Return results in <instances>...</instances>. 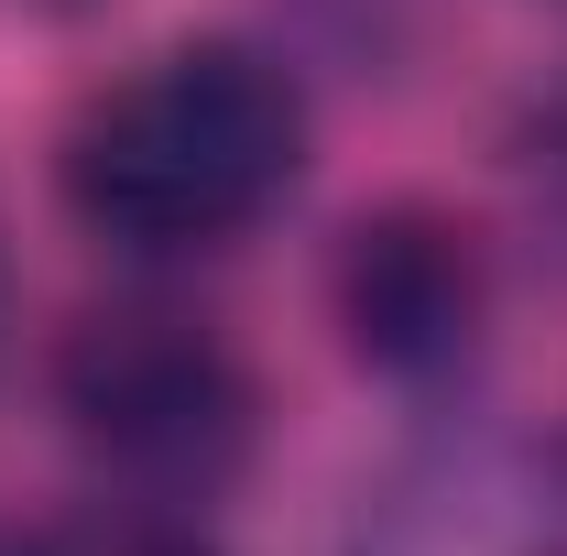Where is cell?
<instances>
[{
  "mask_svg": "<svg viewBox=\"0 0 567 556\" xmlns=\"http://www.w3.org/2000/svg\"><path fill=\"white\" fill-rule=\"evenodd\" d=\"M339 556H567V470L502 436H425L350 491Z\"/></svg>",
  "mask_w": 567,
  "mask_h": 556,
  "instance_id": "4",
  "label": "cell"
},
{
  "mask_svg": "<svg viewBox=\"0 0 567 556\" xmlns=\"http://www.w3.org/2000/svg\"><path fill=\"white\" fill-rule=\"evenodd\" d=\"M557 470H567V436H557Z\"/></svg>",
  "mask_w": 567,
  "mask_h": 556,
  "instance_id": "6",
  "label": "cell"
},
{
  "mask_svg": "<svg viewBox=\"0 0 567 556\" xmlns=\"http://www.w3.org/2000/svg\"><path fill=\"white\" fill-rule=\"evenodd\" d=\"M328 306H339V339H350L360 371L404 382V393H436L481 360V328H492V262L470 240V218L425 208V197H393V208L350 218L339 240V274H328Z\"/></svg>",
  "mask_w": 567,
  "mask_h": 556,
  "instance_id": "3",
  "label": "cell"
},
{
  "mask_svg": "<svg viewBox=\"0 0 567 556\" xmlns=\"http://www.w3.org/2000/svg\"><path fill=\"white\" fill-rule=\"evenodd\" d=\"M306 87L262 44H164L66 132V208L121 251H218L295 197Z\"/></svg>",
  "mask_w": 567,
  "mask_h": 556,
  "instance_id": "1",
  "label": "cell"
},
{
  "mask_svg": "<svg viewBox=\"0 0 567 556\" xmlns=\"http://www.w3.org/2000/svg\"><path fill=\"white\" fill-rule=\"evenodd\" d=\"M11 556H218L208 524L186 502H142V491H110V502H66L44 513L33 535H11Z\"/></svg>",
  "mask_w": 567,
  "mask_h": 556,
  "instance_id": "5",
  "label": "cell"
},
{
  "mask_svg": "<svg viewBox=\"0 0 567 556\" xmlns=\"http://www.w3.org/2000/svg\"><path fill=\"white\" fill-rule=\"evenodd\" d=\"M55 415L110 470V491L142 502H218L251 470L262 393L251 360L186 306H99L55 349Z\"/></svg>",
  "mask_w": 567,
  "mask_h": 556,
  "instance_id": "2",
  "label": "cell"
}]
</instances>
